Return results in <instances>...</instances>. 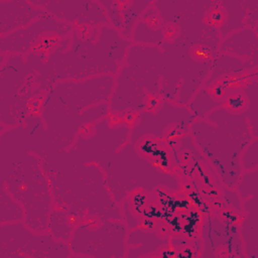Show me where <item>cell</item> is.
I'll return each mask as SVG.
<instances>
[{"mask_svg":"<svg viewBox=\"0 0 258 258\" xmlns=\"http://www.w3.org/2000/svg\"><path fill=\"white\" fill-rule=\"evenodd\" d=\"M24 124L0 134V182L25 211L24 223L35 232H47L54 204L41 158L33 151L34 114Z\"/></svg>","mask_w":258,"mask_h":258,"instance_id":"cell-3","label":"cell"},{"mask_svg":"<svg viewBox=\"0 0 258 258\" xmlns=\"http://www.w3.org/2000/svg\"><path fill=\"white\" fill-rule=\"evenodd\" d=\"M241 167L243 171L258 169V137H255L244 149L241 155Z\"/></svg>","mask_w":258,"mask_h":258,"instance_id":"cell-24","label":"cell"},{"mask_svg":"<svg viewBox=\"0 0 258 258\" xmlns=\"http://www.w3.org/2000/svg\"><path fill=\"white\" fill-rule=\"evenodd\" d=\"M128 232L124 220L84 219L69 242L72 257L125 258Z\"/></svg>","mask_w":258,"mask_h":258,"instance_id":"cell-6","label":"cell"},{"mask_svg":"<svg viewBox=\"0 0 258 258\" xmlns=\"http://www.w3.org/2000/svg\"><path fill=\"white\" fill-rule=\"evenodd\" d=\"M80 221L82 220L71 212L53 206L48 217L47 231L56 240L69 244L73 231Z\"/></svg>","mask_w":258,"mask_h":258,"instance_id":"cell-17","label":"cell"},{"mask_svg":"<svg viewBox=\"0 0 258 258\" xmlns=\"http://www.w3.org/2000/svg\"><path fill=\"white\" fill-rule=\"evenodd\" d=\"M240 200L244 201L258 194V169L243 171L235 187Z\"/></svg>","mask_w":258,"mask_h":258,"instance_id":"cell-22","label":"cell"},{"mask_svg":"<svg viewBox=\"0 0 258 258\" xmlns=\"http://www.w3.org/2000/svg\"><path fill=\"white\" fill-rule=\"evenodd\" d=\"M148 191L143 188L131 191L121 204L123 220L129 230L137 228L143 219L144 207L147 203Z\"/></svg>","mask_w":258,"mask_h":258,"instance_id":"cell-18","label":"cell"},{"mask_svg":"<svg viewBox=\"0 0 258 258\" xmlns=\"http://www.w3.org/2000/svg\"><path fill=\"white\" fill-rule=\"evenodd\" d=\"M75 28L47 13L25 27L0 36V54L27 55L32 50H51L57 43L48 39L59 41L70 36Z\"/></svg>","mask_w":258,"mask_h":258,"instance_id":"cell-8","label":"cell"},{"mask_svg":"<svg viewBox=\"0 0 258 258\" xmlns=\"http://www.w3.org/2000/svg\"><path fill=\"white\" fill-rule=\"evenodd\" d=\"M189 134L222 183L235 189L241 174V155L255 138L246 112L219 107L189 126Z\"/></svg>","mask_w":258,"mask_h":258,"instance_id":"cell-5","label":"cell"},{"mask_svg":"<svg viewBox=\"0 0 258 258\" xmlns=\"http://www.w3.org/2000/svg\"><path fill=\"white\" fill-rule=\"evenodd\" d=\"M257 88H258V83H257V78H254L253 81L247 83V85L242 87V90L245 92L246 96L249 98L250 103L247 105L246 113L248 116V121L250 125V129L253 133L254 137H258V122H257V114H258V101H257Z\"/></svg>","mask_w":258,"mask_h":258,"instance_id":"cell-21","label":"cell"},{"mask_svg":"<svg viewBox=\"0 0 258 258\" xmlns=\"http://www.w3.org/2000/svg\"><path fill=\"white\" fill-rule=\"evenodd\" d=\"M157 226L152 229L137 227L129 230L126 239V257H161L170 246V230L157 231Z\"/></svg>","mask_w":258,"mask_h":258,"instance_id":"cell-12","label":"cell"},{"mask_svg":"<svg viewBox=\"0 0 258 258\" xmlns=\"http://www.w3.org/2000/svg\"><path fill=\"white\" fill-rule=\"evenodd\" d=\"M152 3H153L152 0L122 1V5H121V13L123 18V27L121 30L122 37H124L125 39L131 40V36L138 19Z\"/></svg>","mask_w":258,"mask_h":258,"instance_id":"cell-19","label":"cell"},{"mask_svg":"<svg viewBox=\"0 0 258 258\" xmlns=\"http://www.w3.org/2000/svg\"><path fill=\"white\" fill-rule=\"evenodd\" d=\"M219 4L226 15L218 29L221 38L244 27L258 31V0H222Z\"/></svg>","mask_w":258,"mask_h":258,"instance_id":"cell-13","label":"cell"},{"mask_svg":"<svg viewBox=\"0 0 258 258\" xmlns=\"http://www.w3.org/2000/svg\"><path fill=\"white\" fill-rule=\"evenodd\" d=\"M68 243L48 231L35 232L24 221L0 224V258H68Z\"/></svg>","mask_w":258,"mask_h":258,"instance_id":"cell-7","label":"cell"},{"mask_svg":"<svg viewBox=\"0 0 258 258\" xmlns=\"http://www.w3.org/2000/svg\"><path fill=\"white\" fill-rule=\"evenodd\" d=\"M116 77L58 81L44 95L39 113L50 142L69 149L85 127L110 115L109 101Z\"/></svg>","mask_w":258,"mask_h":258,"instance_id":"cell-4","label":"cell"},{"mask_svg":"<svg viewBox=\"0 0 258 258\" xmlns=\"http://www.w3.org/2000/svg\"><path fill=\"white\" fill-rule=\"evenodd\" d=\"M25 211L0 182V224L24 221Z\"/></svg>","mask_w":258,"mask_h":258,"instance_id":"cell-20","label":"cell"},{"mask_svg":"<svg viewBox=\"0 0 258 258\" xmlns=\"http://www.w3.org/2000/svg\"><path fill=\"white\" fill-rule=\"evenodd\" d=\"M33 151L41 158L49 180L53 204L80 218L123 220L121 206L113 199L103 169L94 162H81L48 139L42 121L34 130Z\"/></svg>","mask_w":258,"mask_h":258,"instance_id":"cell-1","label":"cell"},{"mask_svg":"<svg viewBox=\"0 0 258 258\" xmlns=\"http://www.w3.org/2000/svg\"><path fill=\"white\" fill-rule=\"evenodd\" d=\"M257 32L249 27L232 32L222 38L218 52L243 57L258 64V37Z\"/></svg>","mask_w":258,"mask_h":258,"instance_id":"cell-15","label":"cell"},{"mask_svg":"<svg viewBox=\"0 0 258 258\" xmlns=\"http://www.w3.org/2000/svg\"><path fill=\"white\" fill-rule=\"evenodd\" d=\"M239 231L246 258H258V194L243 201Z\"/></svg>","mask_w":258,"mask_h":258,"instance_id":"cell-16","label":"cell"},{"mask_svg":"<svg viewBox=\"0 0 258 258\" xmlns=\"http://www.w3.org/2000/svg\"><path fill=\"white\" fill-rule=\"evenodd\" d=\"M45 14L30 0H0V36L25 27Z\"/></svg>","mask_w":258,"mask_h":258,"instance_id":"cell-14","label":"cell"},{"mask_svg":"<svg viewBox=\"0 0 258 258\" xmlns=\"http://www.w3.org/2000/svg\"><path fill=\"white\" fill-rule=\"evenodd\" d=\"M132 41L111 25L76 27L49 50L35 81L43 91L58 81H81L105 75L117 76Z\"/></svg>","mask_w":258,"mask_h":258,"instance_id":"cell-2","label":"cell"},{"mask_svg":"<svg viewBox=\"0 0 258 258\" xmlns=\"http://www.w3.org/2000/svg\"><path fill=\"white\" fill-rule=\"evenodd\" d=\"M104 7L110 25L121 32L123 27V18L121 13L122 1L117 0H98Z\"/></svg>","mask_w":258,"mask_h":258,"instance_id":"cell-23","label":"cell"},{"mask_svg":"<svg viewBox=\"0 0 258 258\" xmlns=\"http://www.w3.org/2000/svg\"><path fill=\"white\" fill-rule=\"evenodd\" d=\"M53 17L76 27L110 25L104 7L92 0H30Z\"/></svg>","mask_w":258,"mask_h":258,"instance_id":"cell-10","label":"cell"},{"mask_svg":"<svg viewBox=\"0 0 258 258\" xmlns=\"http://www.w3.org/2000/svg\"><path fill=\"white\" fill-rule=\"evenodd\" d=\"M239 224L211 215L204 217L201 228L203 251H201L200 256L203 258H246L243 251Z\"/></svg>","mask_w":258,"mask_h":258,"instance_id":"cell-9","label":"cell"},{"mask_svg":"<svg viewBox=\"0 0 258 258\" xmlns=\"http://www.w3.org/2000/svg\"><path fill=\"white\" fill-rule=\"evenodd\" d=\"M178 34V28L165 23L153 3L138 19L132 36V43L160 46L165 41H172Z\"/></svg>","mask_w":258,"mask_h":258,"instance_id":"cell-11","label":"cell"}]
</instances>
